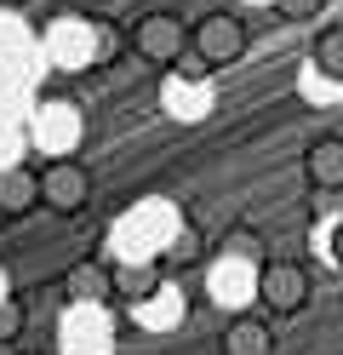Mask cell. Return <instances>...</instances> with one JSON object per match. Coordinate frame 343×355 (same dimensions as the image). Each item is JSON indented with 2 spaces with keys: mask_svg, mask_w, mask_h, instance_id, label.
Masks as SVG:
<instances>
[{
  "mask_svg": "<svg viewBox=\"0 0 343 355\" xmlns=\"http://www.w3.org/2000/svg\"><path fill=\"white\" fill-rule=\"evenodd\" d=\"M177 207L172 201H137L121 224H114V235H109V252H114V263H143V258H155L160 263V252H166V241L177 235Z\"/></svg>",
  "mask_w": 343,
  "mask_h": 355,
  "instance_id": "obj_1",
  "label": "cell"
},
{
  "mask_svg": "<svg viewBox=\"0 0 343 355\" xmlns=\"http://www.w3.org/2000/svg\"><path fill=\"white\" fill-rule=\"evenodd\" d=\"M109 52V35H98L91 17H52V29H46V58L58 63V69H91Z\"/></svg>",
  "mask_w": 343,
  "mask_h": 355,
  "instance_id": "obj_2",
  "label": "cell"
},
{
  "mask_svg": "<svg viewBox=\"0 0 343 355\" xmlns=\"http://www.w3.org/2000/svg\"><path fill=\"white\" fill-rule=\"evenodd\" d=\"M189 52H195L200 69H223V63H235L246 52V24L235 12H206L189 35Z\"/></svg>",
  "mask_w": 343,
  "mask_h": 355,
  "instance_id": "obj_3",
  "label": "cell"
},
{
  "mask_svg": "<svg viewBox=\"0 0 343 355\" xmlns=\"http://www.w3.org/2000/svg\"><path fill=\"white\" fill-rule=\"evenodd\" d=\"M206 298L212 309H229V315H246L258 304V263L252 258H218L206 270Z\"/></svg>",
  "mask_w": 343,
  "mask_h": 355,
  "instance_id": "obj_4",
  "label": "cell"
},
{
  "mask_svg": "<svg viewBox=\"0 0 343 355\" xmlns=\"http://www.w3.org/2000/svg\"><path fill=\"white\" fill-rule=\"evenodd\" d=\"M23 138H35V149H46L52 161H63L69 149H80L86 121H80V109H75V103L52 98V103H40V109H35V121H29V132H23Z\"/></svg>",
  "mask_w": 343,
  "mask_h": 355,
  "instance_id": "obj_5",
  "label": "cell"
},
{
  "mask_svg": "<svg viewBox=\"0 0 343 355\" xmlns=\"http://www.w3.org/2000/svg\"><path fill=\"white\" fill-rule=\"evenodd\" d=\"M132 52L149 58V63H183L189 58V29L172 12H149V17L132 24Z\"/></svg>",
  "mask_w": 343,
  "mask_h": 355,
  "instance_id": "obj_6",
  "label": "cell"
},
{
  "mask_svg": "<svg viewBox=\"0 0 343 355\" xmlns=\"http://www.w3.org/2000/svg\"><path fill=\"white\" fill-rule=\"evenodd\" d=\"M109 338H114L109 309H75V304L63 309V321H58V344H63V355H109V349H114Z\"/></svg>",
  "mask_w": 343,
  "mask_h": 355,
  "instance_id": "obj_7",
  "label": "cell"
},
{
  "mask_svg": "<svg viewBox=\"0 0 343 355\" xmlns=\"http://www.w3.org/2000/svg\"><path fill=\"white\" fill-rule=\"evenodd\" d=\"M258 298H263L269 315H297L304 298H309V275L297 270L292 258H274V263L258 270Z\"/></svg>",
  "mask_w": 343,
  "mask_h": 355,
  "instance_id": "obj_8",
  "label": "cell"
},
{
  "mask_svg": "<svg viewBox=\"0 0 343 355\" xmlns=\"http://www.w3.org/2000/svg\"><path fill=\"white\" fill-rule=\"evenodd\" d=\"M35 189H40V201L52 207V212H80L86 195H91V178H86L80 161H52V166L35 178Z\"/></svg>",
  "mask_w": 343,
  "mask_h": 355,
  "instance_id": "obj_9",
  "label": "cell"
},
{
  "mask_svg": "<svg viewBox=\"0 0 343 355\" xmlns=\"http://www.w3.org/2000/svg\"><path fill=\"white\" fill-rule=\"evenodd\" d=\"M160 109H166L172 121L195 126V121H206V109H212V86L195 80V75H166V86H160Z\"/></svg>",
  "mask_w": 343,
  "mask_h": 355,
  "instance_id": "obj_10",
  "label": "cell"
},
{
  "mask_svg": "<svg viewBox=\"0 0 343 355\" xmlns=\"http://www.w3.org/2000/svg\"><path fill=\"white\" fill-rule=\"evenodd\" d=\"M304 178H309V189L337 195L343 189V138H315L304 149Z\"/></svg>",
  "mask_w": 343,
  "mask_h": 355,
  "instance_id": "obj_11",
  "label": "cell"
},
{
  "mask_svg": "<svg viewBox=\"0 0 343 355\" xmlns=\"http://www.w3.org/2000/svg\"><path fill=\"white\" fill-rule=\"evenodd\" d=\"M63 298L75 309H103L109 304V263H75L63 275Z\"/></svg>",
  "mask_w": 343,
  "mask_h": 355,
  "instance_id": "obj_12",
  "label": "cell"
},
{
  "mask_svg": "<svg viewBox=\"0 0 343 355\" xmlns=\"http://www.w3.org/2000/svg\"><path fill=\"white\" fill-rule=\"evenodd\" d=\"M149 293H160V263H155V258H143V263H114V270H109V298L143 304Z\"/></svg>",
  "mask_w": 343,
  "mask_h": 355,
  "instance_id": "obj_13",
  "label": "cell"
},
{
  "mask_svg": "<svg viewBox=\"0 0 343 355\" xmlns=\"http://www.w3.org/2000/svg\"><path fill=\"white\" fill-rule=\"evenodd\" d=\"M132 321L149 327V332H172L183 321V293L177 286H160V293H149L143 304H132Z\"/></svg>",
  "mask_w": 343,
  "mask_h": 355,
  "instance_id": "obj_14",
  "label": "cell"
},
{
  "mask_svg": "<svg viewBox=\"0 0 343 355\" xmlns=\"http://www.w3.org/2000/svg\"><path fill=\"white\" fill-rule=\"evenodd\" d=\"M223 355H274V338L258 315H235L223 332Z\"/></svg>",
  "mask_w": 343,
  "mask_h": 355,
  "instance_id": "obj_15",
  "label": "cell"
},
{
  "mask_svg": "<svg viewBox=\"0 0 343 355\" xmlns=\"http://www.w3.org/2000/svg\"><path fill=\"white\" fill-rule=\"evenodd\" d=\"M35 201H40V189H35L29 166H6L0 172V212H29Z\"/></svg>",
  "mask_w": 343,
  "mask_h": 355,
  "instance_id": "obj_16",
  "label": "cell"
},
{
  "mask_svg": "<svg viewBox=\"0 0 343 355\" xmlns=\"http://www.w3.org/2000/svg\"><path fill=\"white\" fill-rule=\"evenodd\" d=\"M315 75L332 80V86H343V24H332V29L315 35Z\"/></svg>",
  "mask_w": 343,
  "mask_h": 355,
  "instance_id": "obj_17",
  "label": "cell"
},
{
  "mask_svg": "<svg viewBox=\"0 0 343 355\" xmlns=\"http://www.w3.org/2000/svg\"><path fill=\"white\" fill-rule=\"evenodd\" d=\"M195 258H200V230L177 224V235L166 241V252H160V263H195Z\"/></svg>",
  "mask_w": 343,
  "mask_h": 355,
  "instance_id": "obj_18",
  "label": "cell"
},
{
  "mask_svg": "<svg viewBox=\"0 0 343 355\" xmlns=\"http://www.w3.org/2000/svg\"><path fill=\"white\" fill-rule=\"evenodd\" d=\"M17 155H23V126L0 115V172H6V166H17Z\"/></svg>",
  "mask_w": 343,
  "mask_h": 355,
  "instance_id": "obj_19",
  "label": "cell"
},
{
  "mask_svg": "<svg viewBox=\"0 0 343 355\" xmlns=\"http://www.w3.org/2000/svg\"><path fill=\"white\" fill-rule=\"evenodd\" d=\"M17 332H23V304L6 298V304H0V344H12Z\"/></svg>",
  "mask_w": 343,
  "mask_h": 355,
  "instance_id": "obj_20",
  "label": "cell"
},
{
  "mask_svg": "<svg viewBox=\"0 0 343 355\" xmlns=\"http://www.w3.org/2000/svg\"><path fill=\"white\" fill-rule=\"evenodd\" d=\"M297 92H304V98H315V103H326L337 86H332V80H320L315 69H304V75H297Z\"/></svg>",
  "mask_w": 343,
  "mask_h": 355,
  "instance_id": "obj_21",
  "label": "cell"
},
{
  "mask_svg": "<svg viewBox=\"0 0 343 355\" xmlns=\"http://www.w3.org/2000/svg\"><path fill=\"white\" fill-rule=\"evenodd\" d=\"M274 6H281V12L292 17V24H309V17H315L320 6H326V0H274Z\"/></svg>",
  "mask_w": 343,
  "mask_h": 355,
  "instance_id": "obj_22",
  "label": "cell"
},
{
  "mask_svg": "<svg viewBox=\"0 0 343 355\" xmlns=\"http://www.w3.org/2000/svg\"><path fill=\"white\" fill-rule=\"evenodd\" d=\"M332 258H337V270H343V224L332 230Z\"/></svg>",
  "mask_w": 343,
  "mask_h": 355,
  "instance_id": "obj_23",
  "label": "cell"
},
{
  "mask_svg": "<svg viewBox=\"0 0 343 355\" xmlns=\"http://www.w3.org/2000/svg\"><path fill=\"white\" fill-rule=\"evenodd\" d=\"M12 298V281H6V270H0V304H6Z\"/></svg>",
  "mask_w": 343,
  "mask_h": 355,
  "instance_id": "obj_24",
  "label": "cell"
},
{
  "mask_svg": "<svg viewBox=\"0 0 343 355\" xmlns=\"http://www.w3.org/2000/svg\"><path fill=\"white\" fill-rule=\"evenodd\" d=\"M252 6H274V0H252Z\"/></svg>",
  "mask_w": 343,
  "mask_h": 355,
  "instance_id": "obj_25",
  "label": "cell"
}]
</instances>
